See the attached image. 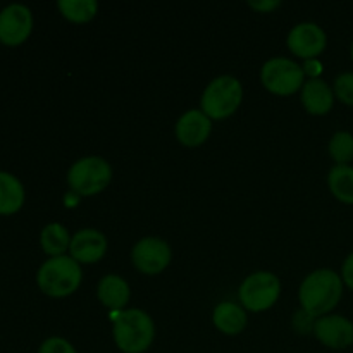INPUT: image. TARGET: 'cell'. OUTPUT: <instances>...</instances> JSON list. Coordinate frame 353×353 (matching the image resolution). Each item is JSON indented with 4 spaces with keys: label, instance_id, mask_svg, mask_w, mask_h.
I'll return each instance as SVG.
<instances>
[{
    "label": "cell",
    "instance_id": "d4e9b609",
    "mask_svg": "<svg viewBox=\"0 0 353 353\" xmlns=\"http://www.w3.org/2000/svg\"><path fill=\"white\" fill-rule=\"evenodd\" d=\"M341 279L353 292V252L345 259L343 265H341Z\"/></svg>",
    "mask_w": 353,
    "mask_h": 353
},
{
    "label": "cell",
    "instance_id": "8992f818",
    "mask_svg": "<svg viewBox=\"0 0 353 353\" xmlns=\"http://www.w3.org/2000/svg\"><path fill=\"white\" fill-rule=\"evenodd\" d=\"M261 81L274 95H293L305 85V71L292 59L274 57L262 65Z\"/></svg>",
    "mask_w": 353,
    "mask_h": 353
},
{
    "label": "cell",
    "instance_id": "5bb4252c",
    "mask_svg": "<svg viewBox=\"0 0 353 353\" xmlns=\"http://www.w3.org/2000/svg\"><path fill=\"white\" fill-rule=\"evenodd\" d=\"M302 103L312 116H324L334 105V92L324 79L310 78L302 86Z\"/></svg>",
    "mask_w": 353,
    "mask_h": 353
},
{
    "label": "cell",
    "instance_id": "e0dca14e",
    "mask_svg": "<svg viewBox=\"0 0 353 353\" xmlns=\"http://www.w3.org/2000/svg\"><path fill=\"white\" fill-rule=\"evenodd\" d=\"M24 203L23 183L9 172H0V214H16Z\"/></svg>",
    "mask_w": 353,
    "mask_h": 353
},
{
    "label": "cell",
    "instance_id": "484cf974",
    "mask_svg": "<svg viewBox=\"0 0 353 353\" xmlns=\"http://www.w3.org/2000/svg\"><path fill=\"white\" fill-rule=\"evenodd\" d=\"M248 6L254 7L255 10H261V12H269V10L276 9V7L281 6L279 0H261V2H255V0H250Z\"/></svg>",
    "mask_w": 353,
    "mask_h": 353
},
{
    "label": "cell",
    "instance_id": "7c38bea8",
    "mask_svg": "<svg viewBox=\"0 0 353 353\" xmlns=\"http://www.w3.org/2000/svg\"><path fill=\"white\" fill-rule=\"evenodd\" d=\"M107 252V238L99 230L78 231L71 238L69 245V254L78 264H95L105 255Z\"/></svg>",
    "mask_w": 353,
    "mask_h": 353
},
{
    "label": "cell",
    "instance_id": "ac0fdd59",
    "mask_svg": "<svg viewBox=\"0 0 353 353\" xmlns=\"http://www.w3.org/2000/svg\"><path fill=\"white\" fill-rule=\"evenodd\" d=\"M41 248L50 257H61L65 255L71 245V236H69L68 228L62 226L61 223H50L43 228L40 234Z\"/></svg>",
    "mask_w": 353,
    "mask_h": 353
},
{
    "label": "cell",
    "instance_id": "d6986e66",
    "mask_svg": "<svg viewBox=\"0 0 353 353\" xmlns=\"http://www.w3.org/2000/svg\"><path fill=\"white\" fill-rule=\"evenodd\" d=\"M327 186L340 202L353 203V168L350 164H336L327 174Z\"/></svg>",
    "mask_w": 353,
    "mask_h": 353
},
{
    "label": "cell",
    "instance_id": "30bf717a",
    "mask_svg": "<svg viewBox=\"0 0 353 353\" xmlns=\"http://www.w3.org/2000/svg\"><path fill=\"white\" fill-rule=\"evenodd\" d=\"M327 37L326 31L316 23H299L292 28L286 38V45L290 50L305 61L317 59L326 48Z\"/></svg>",
    "mask_w": 353,
    "mask_h": 353
},
{
    "label": "cell",
    "instance_id": "6da1fadb",
    "mask_svg": "<svg viewBox=\"0 0 353 353\" xmlns=\"http://www.w3.org/2000/svg\"><path fill=\"white\" fill-rule=\"evenodd\" d=\"M343 279L331 269H317L302 281L299 300L302 310L312 317L327 316L343 296Z\"/></svg>",
    "mask_w": 353,
    "mask_h": 353
},
{
    "label": "cell",
    "instance_id": "9c48e42d",
    "mask_svg": "<svg viewBox=\"0 0 353 353\" xmlns=\"http://www.w3.org/2000/svg\"><path fill=\"white\" fill-rule=\"evenodd\" d=\"M33 30V14L23 3H10L0 12V41L16 47L28 40Z\"/></svg>",
    "mask_w": 353,
    "mask_h": 353
},
{
    "label": "cell",
    "instance_id": "52a82bcc",
    "mask_svg": "<svg viewBox=\"0 0 353 353\" xmlns=\"http://www.w3.org/2000/svg\"><path fill=\"white\" fill-rule=\"evenodd\" d=\"M279 293H281V283L278 276L268 271H259L248 276L240 286L241 305L250 312H262L268 310L278 302Z\"/></svg>",
    "mask_w": 353,
    "mask_h": 353
},
{
    "label": "cell",
    "instance_id": "5b68a950",
    "mask_svg": "<svg viewBox=\"0 0 353 353\" xmlns=\"http://www.w3.org/2000/svg\"><path fill=\"white\" fill-rule=\"evenodd\" d=\"M112 179V168L103 157L90 155L76 161L68 172L71 192L79 196H92L102 193Z\"/></svg>",
    "mask_w": 353,
    "mask_h": 353
},
{
    "label": "cell",
    "instance_id": "9a60e30c",
    "mask_svg": "<svg viewBox=\"0 0 353 353\" xmlns=\"http://www.w3.org/2000/svg\"><path fill=\"white\" fill-rule=\"evenodd\" d=\"M97 295L102 305L112 312H121L128 302H130V285L117 274H107L100 279Z\"/></svg>",
    "mask_w": 353,
    "mask_h": 353
},
{
    "label": "cell",
    "instance_id": "277c9868",
    "mask_svg": "<svg viewBox=\"0 0 353 353\" xmlns=\"http://www.w3.org/2000/svg\"><path fill=\"white\" fill-rule=\"evenodd\" d=\"M243 100V86L233 76H219L203 90L200 110L210 119H226L233 116Z\"/></svg>",
    "mask_w": 353,
    "mask_h": 353
},
{
    "label": "cell",
    "instance_id": "4fadbf2b",
    "mask_svg": "<svg viewBox=\"0 0 353 353\" xmlns=\"http://www.w3.org/2000/svg\"><path fill=\"white\" fill-rule=\"evenodd\" d=\"M212 121L200 109L186 110L176 123V138L185 147H199L209 138Z\"/></svg>",
    "mask_w": 353,
    "mask_h": 353
},
{
    "label": "cell",
    "instance_id": "603a6c76",
    "mask_svg": "<svg viewBox=\"0 0 353 353\" xmlns=\"http://www.w3.org/2000/svg\"><path fill=\"white\" fill-rule=\"evenodd\" d=\"M38 353H78V352H76V348L72 347L68 340L54 336V338H48V340H45L43 343L40 345V350H38Z\"/></svg>",
    "mask_w": 353,
    "mask_h": 353
},
{
    "label": "cell",
    "instance_id": "83f0119b",
    "mask_svg": "<svg viewBox=\"0 0 353 353\" xmlns=\"http://www.w3.org/2000/svg\"><path fill=\"white\" fill-rule=\"evenodd\" d=\"M79 199H81V196H79V195H76L74 192H69V193H65V196H64V203H65V207H69V209H72V207H76V205H78Z\"/></svg>",
    "mask_w": 353,
    "mask_h": 353
},
{
    "label": "cell",
    "instance_id": "8fae6325",
    "mask_svg": "<svg viewBox=\"0 0 353 353\" xmlns=\"http://www.w3.org/2000/svg\"><path fill=\"white\" fill-rule=\"evenodd\" d=\"M317 340L333 350H345L353 345V323L338 314H327L314 323Z\"/></svg>",
    "mask_w": 353,
    "mask_h": 353
},
{
    "label": "cell",
    "instance_id": "3957f363",
    "mask_svg": "<svg viewBox=\"0 0 353 353\" xmlns=\"http://www.w3.org/2000/svg\"><path fill=\"white\" fill-rule=\"evenodd\" d=\"M83 281L81 264L71 255L50 257L38 269L37 283L41 292L54 299H64L72 295Z\"/></svg>",
    "mask_w": 353,
    "mask_h": 353
},
{
    "label": "cell",
    "instance_id": "f1b7e54d",
    "mask_svg": "<svg viewBox=\"0 0 353 353\" xmlns=\"http://www.w3.org/2000/svg\"><path fill=\"white\" fill-rule=\"evenodd\" d=\"M350 54H352V61H353V43H352V50H350Z\"/></svg>",
    "mask_w": 353,
    "mask_h": 353
},
{
    "label": "cell",
    "instance_id": "ba28073f",
    "mask_svg": "<svg viewBox=\"0 0 353 353\" xmlns=\"http://www.w3.org/2000/svg\"><path fill=\"white\" fill-rule=\"evenodd\" d=\"M171 247L168 241L155 236L141 238L131 250V261L140 272L155 276L164 271L171 262Z\"/></svg>",
    "mask_w": 353,
    "mask_h": 353
},
{
    "label": "cell",
    "instance_id": "4316f807",
    "mask_svg": "<svg viewBox=\"0 0 353 353\" xmlns=\"http://www.w3.org/2000/svg\"><path fill=\"white\" fill-rule=\"evenodd\" d=\"M303 69H307V72H309L312 78H319L321 71H323V65L317 62V59H312V61L305 62V68H303Z\"/></svg>",
    "mask_w": 353,
    "mask_h": 353
},
{
    "label": "cell",
    "instance_id": "44dd1931",
    "mask_svg": "<svg viewBox=\"0 0 353 353\" xmlns=\"http://www.w3.org/2000/svg\"><path fill=\"white\" fill-rule=\"evenodd\" d=\"M327 150L336 164H350L353 161V134L348 131L334 133L331 137Z\"/></svg>",
    "mask_w": 353,
    "mask_h": 353
},
{
    "label": "cell",
    "instance_id": "cb8c5ba5",
    "mask_svg": "<svg viewBox=\"0 0 353 353\" xmlns=\"http://www.w3.org/2000/svg\"><path fill=\"white\" fill-rule=\"evenodd\" d=\"M293 323H295V330L299 331V333H310L312 331L314 333V317L309 316V314L305 312V310H300V312L295 314V319H293Z\"/></svg>",
    "mask_w": 353,
    "mask_h": 353
},
{
    "label": "cell",
    "instance_id": "7a4b0ae2",
    "mask_svg": "<svg viewBox=\"0 0 353 353\" xmlns=\"http://www.w3.org/2000/svg\"><path fill=\"white\" fill-rule=\"evenodd\" d=\"M112 323L114 341L123 353H143L154 343V321L143 310H121L114 314Z\"/></svg>",
    "mask_w": 353,
    "mask_h": 353
},
{
    "label": "cell",
    "instance_id": "2e32d148",
    "mask_svg": "<svg viewBox=\"0 0 353 353\" xmlns=\"http://www.w3.org/2000/svg\"><path fill=\"white\" fill-rule=\"evenodd\" d=\"M212 321L221 333L234 336L247 327V312L238 303L223 302L214 309Z\"/></svg>",
    "mask_w": 353,
    "mask_h": 353
},
{
    "label": "cell",
    "instance_id": "ffe728a7",
    "mask_svg": "<svg viewBox=\"0 0 353 353\" xmlns=\"http://www.w3.org/2000/svg\"><path fill=\"white\" fill-rule=\"evenodd\" d=\"M57 6L62 16L72 23H88L99 12L95 0H61Z\"/></svg>",
    "mask_w": 353,
    "mask_h": 353
},
{
    "label": "cell",
    "instance_id": "7402d4cb",
    "mask_svg": "<svg viewBox=\"0 0 353 353\" xmlns=\"http://www.w3.org/2000/svg\"><path fill=\"white\" fill-rule=\"evenodd\" d=\"M333 92L336 99H340L341 102L347 103V105H353V72H341L340 76H336L333 85Z\"/></svg>",
    "mask_w": 353,
    "mask_h": 353
}]
</instances>
